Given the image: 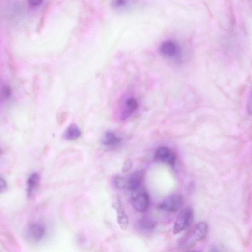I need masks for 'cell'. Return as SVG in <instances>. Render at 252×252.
Instances as JSON below:
<instances>
[{
    "label": "cell",
    "mask_w": 252,
    "mask_h": 252,
    "mask_svg": "<svg viewBox=\"0 0 252 252\" xmlns=\"http://www.w3.org/2000/svg\"><path fill=\"white\" fill-rule=\"evenodd\" d=\"M155 158L158 161L173 166L176 161L177 155L170 148L163 146L156 150Z\"/></svg>",
    "instance_id": "obj_6"
},
{
    "label": "cell",
    "mask_w": 252,
    "mask_h": 252,
    "mask_svg": "<svg viewBox=\"0 0 252 252\" xmlns=\"http://www.w3.org/2000/svg\"><path fill=\"white\" fill-rule=\"evenodd\" d=\"M184 204L183 196L179 194H174L166 198L159 204V208L168 212H176L180 210Z\"/></svg>",
    "instance_id": "obj_3"
},
{
    "label": "cell",
    "mask_w": 252,
    "mask_h": 252,
    "mask_svg": "<svg viewBox=\"0 0 252 252\" xmlns=\"http://www.w3.org/2000/svg\"><path fill=\"white\" fill-rule=\"evenodd\" d=\"M160 51L162 54L169 58L175 57L179 52L177 45L174 42L168 41L164 42L161 46Z\"/></svg>",
    "instance_id": "obj_9"
},
{
    "label": "cell",
    "mask_w": 252,
    "mask_h": 252,
    "mask_svg": "<svg viewBox=\"0 0 252 252\" xmlns=\"http://www.w3.org/2000/svg\"><path fill=\"white\" fill-rule=\"evenodd\" d=\"M132 167V162L130 159L126 160L123 166L122 172L126 173L129 171Z\"/></svg>",
    "instance_id": "obj_16"
},
{
    "label": "cell",
    "mask_w": 252,
    "mask_h": 252,
    "mask_svg": "<svg viewBox=\"0 0 252 252\" xmlns=\"http://www.w3.org/2000/svg\"><path fill=\"white\" fill-rule=\"evenodd\" d=\"M144 171L139 170L131 174L127 178H125V189L136 191L141 183L144 177Z\"/></svg>",
    "instance_id": "obj_8"
},
{
    "label": "cell",
    "mask_w": 252,
    "mask_h": 252,
    "mask_svg": "<svg viewBox=\"0 0 252 252\" xmlns=\"http://www.w3.org/2000/svg\"><path fill=\"white\" fill-rule=\"evenodd\" d=\"M193 210L190 207L183 209L178 215L175 223L173 232L178 234L188 228L193 220Z\"/></svg>",
    "instance_id": "obj_2"
},
{
    "label": "cell",
    "mask_w": 252,
    "mask_h": 252,
    "mask_svg": "<svg viewBox=\"0 0 252 252\" xmlns=\"http://www.w3.org/2000/svg\"><path fill=\"white\" fill-rule=\"evenodd\" d=\"M45 229L41 224L34 223L30 224L27 230V236L33 242H38L43 238Z\"/></svg>",
    "instance_id": "obj_7"
},
{
    "label": "cell",
    "mask_w": 252,
    "mask_h": 252,
    "mask_svg": "<svg viewBox=\"0 0 252 252\" xmlns=\"http://www.w3.org/2000/svg\"><path fill=\"white\" fill-rule=\"evenodd\" d=\"M139 224L141 228L145 230H152L156 225L155 222L148 218H142L139 221Z\"/></svg>",
    "instance_id": "obj_15"
},
{
    "label": "cell",
    "mask_w": 252,
    "mask_h": 252,
    "mask_svg": "<svg viewBox=\"0 0 252 252\" xmlns=\"http://www.w3.org/2000/svg\"><path fill=\"white\" fill-rule=\"evenodd\" d=\"M81 136L80 128L75 124L70 125L65 131V138L69 140H76Z\"/></svg>",
    "instance_id": "obj_13"
},
{
    "label": "cell",
    "mask_w": 252,
    "mask_h": 252,
    "mask_svg": "<svg viewBox=\"0 0 252 252\" xmlns=\"http://www.w3.org/2000/svg\"><path fill=\"white\" fill-rule=\"evenodd\" d=\"M132 0H111L112 7L116 11H124L130 8Z\"/></svg>",
    "instance_id": "obj_14"
},
{
    "label": "cell",
    "mask_w": 252,
    "mask_h": 252,
    "mask_svg": "<svg viewBox=\"0 0 252 252\" xmlns=\"http://www.w3.org/2000/svg\"><path fill=\"white\" fill-rule=\"evenodd\" d=\"M150 198L145 190L137 192L132 198V204L135 209L139 212L146 211L149 206Z\"/></svg>",
    "instance_id": "obj_5"
},
{
    "label": "cell",
    "mask_w": 252,
    "mask_h": 252,
    "mask_svg": "<svg viewBox=\"0 0 252 252\" xmlns=\"http://www.w3.org/2000/svg\"><path fill=\"white\" fill-rule=\"evenodd\" d=\"M122 139L111 131L106 132L102 139V143L107 146H116L122 141Z\"/></svg>",
    "instance_id": "obj_12"
},
{
    "label": "cell",
    "mask_w": 252,
    "mask_h": 252,
    "mask_svg": "<svg viewBox=\"0 0 252 252\" xmlns=\"http://www.w3.org/2000/svg\"><path fill=\"white\" fill-rule=\"evenodd\" d=\"M7 188L8 184L6 181L2 177H0V193L5 192Z\"/></svg>",
    "instance_id": "obj_17"
},
{
    "label": "cell",
    "mask_w": 252,
    "mask_h": 252,
    "mask_svg": "<svg viewBox=\"0 0 252 252\" xmlns=\"http://www.w3.org/2000/svg\"><path fill=\"white\" fill-rule=\"evenodd\" d=\"M43 2V0H28L30 6L32 8H37L40 7Z\"/></svg>",
    "instance_id": "obj_18"
},
{
    "label": "cell",
    "mask_w": 252,
    "mask_h": 252,
    "mask_svg": "<svg viewBox=\"0 0 252 252\" xmlns=\"http://www.w3.org/2000/svg\"><path fill=\"white\" fill-rule=\"evenodd\" d=\"M114 208L117 211V221L120 228L123 230H126L129 224V219L128 216L125 214L120 199H118L117 204L115 205Z\"/></svg>",
    "instance_id": "obj_10"
},
{
    "label": "cell",
    "mask_w": 252,
    "mask_h": 252,
    "mask_svg": "<svg viewBox=\"0 0 252 252\" xmlns=\"http://www.w3.org/2000/svg\"><path fill=\"white\" fill-rule=\"evenodd\" d=\"M207 230V224L204 222H199L179 240V247L183 249L192 248L204 238Z\"/></svg>",
    "instance_id": "obj_1"
},
{
    "label": "cell",
    "mask_w": 252,
    "mask_h": 252,
    "mask_svg": "<svg viewBox=\"0 0 252 252\" xmlns=\"http://www.w3.org/2000/svg\"><path fill=\"white\" fill-rule=\"evenodd\" d=\"M40 177L38 173H35L31 175L28 181L27 194L29 198L34 197L40 183Z\"/></svg>",
    "instance_id": "obj_11"
},
{
    "label": "cell",
    "mask_w": 252,
    "mask_h": 252,
    "mask_svg": "<svg viewBox=\"0 0 252 252\" xmlns=\"http://www.w3.org/2000/svg\"><path fill=\"white\" fill-rule=\"evenodd\" d=\"M138 108L139 103L134 97L129 96L125 98L120 111V120H127L137 111Z\"/></svg>",
    "instance_id": "obj_4"
}]
</instances>
